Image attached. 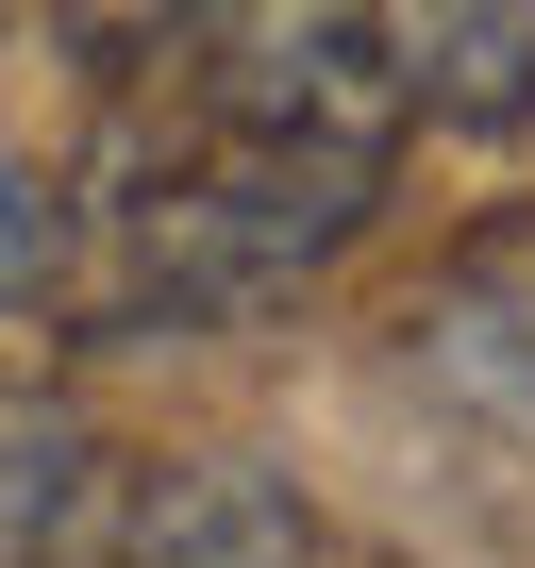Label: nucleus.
I'll return each instance as SVG.
<instances>
[{
	"label": "nucleus",
	"instance_id": "obj_1",
	"mask_svg": "<svg viewBox=\"0 0 535 568\" xmlns=\"http://www.w3.org/2000/svg\"><path fill=\"white\" fill-rule=\"evenodd\" d=\"M385 168H335V151H285L184 84V134H134L118 184H101V335H218V318H268L369 234Z\"/></svg>",
	"mask_w": 535,
	"mask_h": 568
},
{
	"label": "nucleus",
	"instance_id": "obj_2",
	"mask_svg": "<svg viewBox=\"0 0 535 568\" xmlns=\"http://www.w3.org/2000/svg\"><path fill=\"white\" fill-rule=\"evenodd\" d=\"M385 68L452 134H518L535 118V18H502V0H418V18H385Z\"/></svg>",
	"mask_w": 535,
	"mask_h": 568
},
{
	"label": "nucleus",
	"instance_id": "obj_3",
	"mask_svg": "<svg viewBox=\"0 0 535 568\" xmlns=\"http://www.w3.org/2000/svg\"><path fill=\"white\" fill-rule=\"evenodd\" d=\"M402 368H418L435 402L535 435V267H468L452 302H418V318H402Z\"/></svg>",
	"mask_w": 535,
	"mask_h": 568
},
{
	"label": "nucleus",
	"instance_id": "obj_4",
	"mask_svg": "<svg viewBox=\"0 0 535 568\" xmlns=\"http://www.w3.org/2000/svg\"><path fill=\"white\" fill-rule=\"evenodd\" d=\"M134 568H302V501L234 452H201L134 501Z\"/></svg>",
	"mask_w": 535,
	"mask_h": 568
},
{
	"label": "nucleus",
	"instance_id": "obj_5",
	"mask_svg": "<svg viewBox=\"0 0 535 568\" xmlns=\"http://www.w3.org/2000/svg\"><path fill=\"white\" fill-rule=\"evenodd\" d=\"M51 284H68V184L0 151V318H18V302H51Z\"/></svg>",
	"mask_w": 535,
	"mask_h": 568
},
{
	"label": "nucleus",
	"instance_id": "obj_6",
	"mask_svg": "<svg viewBox=\"0 0 535 568\" xmlns=\"http://www.w3.org/2000/svg\"><path fill=\"white\" fill-rule=\"evenodd\" d=\"M0 468H18V402H0Z\"/></svg>",
	"mask_w": 535,
	"mask_h": 568
}]
</instances>
